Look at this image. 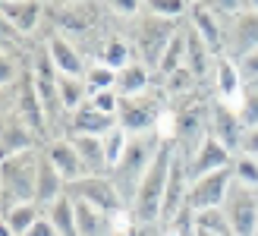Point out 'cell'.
Returning a JSON list of instances; mask_svg holds the SVG:
<instances>
[{
  "instance_id": "cell-1",
  "label": "cell",
  "mask_w": 258,
  "mask_h": 236,
  "mask_svg": "<svg viewBox=\"0 0 258 236\" xmlns=\"http://www.w3.org/2000/svg\"><path fill=\"white\" fill-rule=\"evenodd\" d=\"M176 157V142H164L154 154L151 167L142 176V186L136 192V202L129 208L136 227H158L161 224V211H164V192H167V180H170V167Z\"/></svg>"
},
{
  "instance_id": "cell-2",
  "label": "cell",
  "mask_w": 258,
  "mask_h": 236,
  "mask_svg": "<svg viewBox=\"0 0 258 236\" xmlns=\"http://www.w3.org/2000/svg\"><path fill=\"white\" fill-rule=\"evenodd\" d=\"M161 145H164V139L154 133V129H151V133H142V136H133L129 145H126V154L120 157V164L110 170L113 186L120 189L123 202L129 208H133L136 192L142 186V176H145V170L151 167V161H154V154H158Z\"/></svg>"
},
{
  "instance_id": "cell-3",
  "label": "cell",
  "mask_w": 258,
  "mask_h": 236,
  "mask_svg": "<svg viewBox=\"0 0 258 236\" xmlns=\"http://www.w3.org/2000/svg\"><path fill=\"white\" fill-rule=\"evenodd\" d=\"M183 29V22L176 19H164V16H151V13H142L136 19V60H142L145 67L154 73L158 63L164 57V50L170 47V41L176 38V32Z\"/></svg>"
},
{
  "instance_id": "cell-4",
  "label": "cell",
  "mask_w": 258,
  "mask_h": 236,
  "mask_svg": "<svg viewBox=\"0 0 258 236\" xmlns=\"http://www.w3.org/2000/svg\"><path fill=\"white\" fill-rule=\"evenodd\" d=\"M38 167H41V148L25 151L0 161V192H10L16 202L38 199Z\"/></svg>"
},
{
  "instance_id": "cell-5",
  "label": "cell",
  "mask_w": 258,
  "mask_h": 236,
  "mask_svg": "<svg viewBox=\"0 0 258 236\" xmlns=\"http://www.w3.org/2000/svg\"><path fill=\"white\" fill-rule=\"evenodd\" d=\"M67 195L76 199V202H85V205L98 208V211H104L110 217H120V214L129 211V205L123 202L120 189L113 186L110 173H88L82 180H76V183L67 186Z\"/></svg>"
},
{
  "instance_id": "cell-6",
  "label": "cell",
  "mask_w": 258,
  "mask_h": 236,
  "mask_svg": "<svg viewBox=\"0 0 258 236\" xmlns=\"http://www.w3.org/2000/svg\"><path fill=\"white\" fill-rule=\"evenodd\" d=\"M221 211L227 217L230 230H233V236H258V189L242 186V183L233 180Z\"/></svg>"
},
{
  "instance_id": "cell-7",
  "label": "cell",
  "mask_w": 258,
  "mask_h": 236,
  "mask_svg": "<svg viewBox=\"0 0 258 236\" xmlns=\"http://www.w3.org/2000/svg\"><path fill=\"white\" fill-rule=\"evenodd\" d=\"M205 120H208V136H214L224 148L239 154L242 136H246V123H242V116L233 104H227L221 98H211L205 104Z\"/></svg>"
},
{
  "instance_id": "cell-8",
  "label": "cell",
  "mask_w": 258,
  "mask_h": 236,
  "mask_svg": "<svg viewBox=\"0 0 258 236\" xmlns=\"http://www.w3.org/2000/svg\"><path fill=\"white\" fill-rule=\"evenodd\" d=\"M189 186H192L189 161H186V154L176 148L173 167H170V180H167V192H164V211H161V224L164 227H170L179 214L189 211Z\"/></svg>"
},
{
  "instance_id": "cell-9",
  "label": "cell",
  "mask_w": 258,
  "mask_h": 236,
  "mask_svg": "<svg viewBox=\"0 0 258 236\" xmlns=\"http://www.w3.org/2000/svg\"><path fill=\"white\" fill-rule=\"evenodd\" d=\"M161 101L151 95H142V98H120V110H117V123L126 129L129 136H142V133H151L161 120Z\"/></svg>"
},
{
  "instance_id": "cell-10",
  "label": "cell",
  "mask_w": 258,
  "mask_h": 236,
  "mask_svg": "<svg viewBox=\"0 0 258 236\" xmlns=\"http://www.w3.org/2000/svg\"><path fill=\"white\" fill-rule=\"evenodd\" d=\"M230 186H233V167L196 176L189 186V211L196 214V211H208V208H221Z\"/></svg>"
},
{
  "instance_id": "cell-11",
  "label": "cell",
  "mask_w": 258,
  "mask_h": 236,
  "mask_svg": "<svg viewBox=\"0 0 258 236\" xmlns=\"http://www.w3.org/2000/svg\"><path fill=\"white\" fill-rule=\"evenodd\" d=\"M258 50V13L246 10L239 16L227 19V35H224V57H233L236 63Z\"/></svg>"
},
{
  "instance_id": "cell-12",
  "label": "cell",
  "mask_w": 258,
  "mask_h": 236,
  "mask_svg": "<svg viewBox=\"0 0 258 236\" xmlns=\"http://www.w3.org/2000/svg\"><path fill=\"white\" fill-rule=\"evenodd\" d=\"M44 54H47L50 63H54V70H57L60 76L85 79L88 63H85V57L79 54V47L73 44V38L60 35V32H50V35H47V41H44Z\"/></svg>"
},
{
  "instance_id": "cell-13",
  "label": "cell",
  "mask_w": 258,
  "mask_h": 236,
  "mask_svg": "<svg viewBox=\"0 0 258 236\" xmlns=\"http://www.w3.org/2000/svg\"><path fill=\"white\" fill-rule=\"evenodd\" d=\"M192 29H196L202 35V41L208 44L214 50V57H224V35H227V19L221 16V13H214L205 0H192V10L189 16Z\"/></svg>"
},
{
  "instance_id": "cell-14",
  "label": "cell",
  "mask_w": 258,
  "mask_h": 236,
  "mask_svg": "<svg viewBox=\"0 0 258 236\" xmlns=\"http://www.w3.org/2000/svg\"><path fill=\"white\" fill-rule=\"evenodd\" d=\"M233 151L224 148L221 142H217L214 136H205L196 151L186 154V161H189V176L196 180V176H205V173H214V170H227V167H233Z\"/></svg>"
},
{
  "instance_id": "cell-15",
  "label": "cell",
  "mask_w": 258,
  "mask_h": 236,
  "mask_svg": "<svg viewBox=\"0 0 258 236\" xmlns=\"http://www.w3.org/2000/svg\"><path fill=\"white\" fill-rule=\"evenodd\" d=\"M44 157L60 170V176L67 180V186L76 183V180H82V176H88V170H85V164H82V157L76 151L70 136H50L47 145H44Z\"/></svg>"
},
{
  "instance_id": "cell-16",
  "label": "cell",
  "mask_w": 258,
  "mask_h": 236,
  "mask_svg": "<svg viewBox=\"0 0 258 236\" xmlns=\"http://www.w3.org/2000/svg\"><path fill=\"white\" fill-rule=\"evenodd\" d=\"M0 16H4V32L16 35H35L38 22L44 16L41 0H16V4H0Z\"/></svg>"
},
{
  "instance_id": "cell-17",
  "label": "cell",
  "mask_w": 258,
  "mask_h": 236,
  "mask_svg": "<svg viewBox=\"0 0 258 236\" xmlns=\"http://www.w3.org/2000/svg\"><path fill=\"white\" fill-rule=\"evenodd\" d=\"M35 148H41L35 129L22 116L4 113V129H0V151H4V157H16V154L35 151Z\"/></svg>"
},
{
  "instance_id": "cell-18",
  "label": "cell",
  "mask_w": 258,
  "mask_h": 236,
  "mask_svg": "<svg viewBox=\"0 0 258 236\" xmlns=\"http://www.w3.org/2000/svg\"><path fill=\"white\" fill-rule=\"evenodd\" d=\"M183 32H186V70L196 76L199 82H208V79L214 76V63H217L214 50L202 41V35L192 29L189 19L183 22Z\"/></svg>"
},
{
  "instance_id": "cell-19",
  "label": "cell",
  "mask_w": 258,
  "mask_h": 236,
  "mask_svg": "<svg viewBox=\"0 0 258 236\" xmlns=\"http://www.w3.org/2000/svg\"><path fill=\"white\" fill-rule=\"evenodd\" d=\"M211 82H214V98H221L236 107L242 98V88H246V79H242V70L233 57H217Z\"/></svg>"
},
{
  "instance_id": "cell-20",
  "label": "cell",
  "mask_w": 258,
  "mask_h": 236,
  "mask_svg": "<svg viewBox=\"0 0 258 236\" xmlns=\"http://www.w3.org/2000/svg\"><path fill=\"white\" fill-rule=\"evenodd\" d=\"M67 136H73V133H82V136H101L104 139L110 129H117L120 123H117V116H110V113H101V110H95L92 104H82L76 113H70L67 116Z\"/></svg>"
},
{
  "instance_id": "cell-21",
  "label": "cell",
  "mask_w": 258,
  "mask_h": 236,
  "mask_svg": "<svg viewBox=\"0 0 258 236\" xmlns=\"http://www.w3.org/2000/svg\"><path fill=\"white\" fill-rule=\"evenodd\" d=\"M158 82L154 79V73L145 67L142 60H133L126 70L117 73V95L120 98H142V95H148L151 85Z\"/></svg>"
},
{
  "instance_id": "cell-22",
  "label": "cell",
  "mask_w": 258,
  "mask_h": 236,
  "mask_svg": "<svg viewBox=\"0 0 258 236\" xmlns=\"http://www.w3.org/2000/svg\"><path fill=\"white\" fill-rule=\"evenodd\" d=\"M76 224H79V236H113L117 233V217L98 211V208L85 205V202H76Z\"/></svg>"
},
{
  "instance_id": "cell-23",
  "label": "cell",
  "mask_w": 258,
  "mask_h": 236,
  "mask_svg": "<svg viewBox=\"0 0 258 236\" xmlns=\"http://www.w3.org/2000/svg\"><path fill=\"white\" fill-rule=\"evenodd\" d=\"M67 195V180L60 176V170L54 167L44 157V148H41V167H38V205L47 208V205H54L57 199H63Z\"/></svg>"
},
{
  "instance_id": "cell-24",
  "label": "cell",
  "mask_w": 258,
  "mask_h": 236,
  "mask_svg": "<svg viewBox=\"0 0 258 236\" xmlns=\"http://www.w3.org/2000/svg\"><path fill=\"white\" fill-rule=\"evenodd\" d=\"M73 145L79 151L82 164L88 173H107V154H104V139L101 136H82V133H73Z\"/></svg>"
},
{
  "instance_id": "cell-25",
  "label": "cell",
  "mask_w": 258,
  "mask_h": 236,
  "mask_svg": "<svg viewBox=\"0 0 258 236\" xmlns=\"http://www.w3.org/2000/svg\"><path fill=\"white\" fill-rule=\"evenodd\" d=\"M41 217H44V208L38 202H19L7 217H0V227H7L13 236H25Z\"/></svg>"
},
{
  "instance_id": "cell-26",
  "label": "cell",
  "mask_w": 258,
  "mask_h": 236,
  "mask_svg": "<svg viewBox=\"0 0 258 236\" xmlns=\"http://www.w3.org/2000/svg\"><path fill=\"white\" fill-rule=\"evenodd\" d=\"M44 217L54 224V230L60 236H79V224H76V202L70 199V195H63V199H57L54 205H47Z\"/></svg>"
},
{
  "instance_id": "cell-27",
  "label": "cell",
  "mask_w": 258,
  "mask_h": 236,
  "mask_svg": "<svg viewBox=\"0 0 258 236\" xmlns=\"http://www.w3.org/2000/svg\"><path fill=\"white\" fill-rule=\"evenodd\" d=\"M192 236H233V230L221 208H208V211L192 214Z\"/></svg>"
},
{
  "instance_id": "cell-28",
  "label": "cell",
  "mask_w": 258,
  "mask_h": 236,
  "mask_svg": "<svg viewBox=\"0 0 258 236\" xmlns=\"http://www.w3.org/2000/svg\"><path fill=\"white\" fill-rule=\"evenodd\" d=\"M133 60H136V47L129 41H123V38H110V41H104L98 50V63H104V67L117 70V73L126 70Z\"/></svg>"
},
{
  "instance_id": "cell-29",
  "label": "cell",
  "mask_w": 258,
  "mask_h": 236,
  "mask_svg": "<svg viewBox=\"0 0 258 236\" xmlns=\"http://www.w3.org/2000/svg\"><path fill=\"white\" fill-rule=\"evenodd\" d=\"M183 67H186V32L179 29L176 38L170 41V47L164 50V57H161V63H158V70H154V79H158V82H164L167 76H173L176 70H183Z\"/></svg>"
},
{
  "instance_id": "cell-30",
  "label": "cell",
  "mask_w": 258,
  "mask_h": 236,
  "mask_svg": "<svg viewBox=\"0 0 258 236\" xmlns=\"http://www.w3.org/2000/svg\"><path fill=\"white\" fill-rule=\"evenodd\" d=\"M189 10H192L189 0H145V13L164 16V19H176V22H183L189 16Z\"/></svg>"
},
{
  "instance_id": "cell-31",
  "label": "cell",
  "mask_w": 258,
  "mask_h": 236,
  "mask_svg": "<svg viewBox=\"0 0 258 236\" xmlns=\"http://www.w3.org/2000/svg\"><path fill=\"white\" fill-rule=\"evenodd\" d=\"M129 139H133V136H129L126 129H123V126H117V129H110V133L104 136V154H107V173H110V170H113V167L120 164V157L126 154V145H129Z\"/></svg>"
},
{
  "instance_id": "cell-32",
  "label": "cell",
  "mask_w": 258,
  "mask_h": 236,
  "mask_svg": "<svg viewBox=\"0 0 258 236\" xmlns=\"http://www.w3.org/2000/svg\"><path fill=\"white\" fill-rule=\"evenodd\" d=\"M236 110L242 116V123H246V129L258 126V82H246V88H242V98L236 104Z\"/></svg>"
},
{
  "instance_id": "cell-33",
  "label": "cell",
  "mask_w": 258,
  "mask_h": 236,
  "mask_svg": "<svg viewBox=\"0 0 258 236\" xmlns=\"http://www.w3.org/2000/svg\"><path fill=\"white\" fill-rule=\"evenodd\" d=\"M85 82L92 91H104V88H117V70L104 67V63H88Z\"/></svg>"
},
{
  "instance_id": "cell-34",
  "label": "cell",
  "mask_w": 258,
  "mask_h": 236,
  "mask_svg": "<svg viewBox=\"0 0 258 236\" xmlns=\"http://www.w3.org/2000/svg\"><path fill=\"white\" fill-rule=\"evenodd\" d=\"M233 180L242 183V186L258 189V157L236 154V157H233Z\"/></svg>"
},
{
  "instance_id": "cell-35",
  "label": "cell",
  "mask_w": 258,
  "mask_h": 236,
  "mask_svg": "<svg viewBox=\"0 0 258 236\" xmlns=\"http://www.w3.org/2000/svg\"><path fill=\"white\" fill-rule=\"evenodd\" d=\"M158 85H161V88H164L170 98H176V95H189V91L199 85V79H196V76H192V73L183 67V70H176L173 76H167L164 82H158Z\"/></svg>"
},
{
  "instance_id": "cell-36",
  "label": "cell",
  "mask_w": 258,
  "mask_h": 236,
  "mask_svg": "<svg viewBox=\"0 0 258 236\" xmlns=\"http://www.w3.org/2000/svg\"><path fill=\"white\" fill-rule=\"evenodd\" d=\"M88 104H92L95 110H101V113H110V116H117V110H120V95H117V88L92 91V98H88Z\"/></svg>"
},
{
  "instance_id": "cell-37",
  "label": "cell",
  "mask_w": 258,
  "mask_h": 236,
  "mask_svg": "<svg viewBox=\"0 0 258 236\" xmlns=\"http://www.w3.org/2000/svg\"><path fill=\"white\" fill-rule=\"evenodd\" d=\"M107 10H113L117 16H126V19H139L142 10H145V0H101Z\"/></svg>"
},
{
  "instance_id": "cell-38",
  "label": "cell",
  "mask_w": 258,
  "mask_h": 236,
  "mask_svg": "<svg viewBox=\"0 0 258 236\" xmlns=\"http://www.w3.org/2000/svg\"><path fill=\"white\" fill-rule=\"evenodd\" d=\"M205 4H208L214 13H221L224 19H233V16L249 10V0H205Z\"/></svg>"
},
{
  "instance_id": "cell-39",
  "label": "cell",
  "mask_w": 258,
  "mask_h": 236,
  "mask_svg": "<svg viewBox=\"0 0 258 236\" xmlns=\"http://www.w3.org/2000/svg\"><path fill=\"white\" fill-rule=\"evenodd\" d=\"M239 70H242V79H246V82H258V50H252L249 57L239 60Z\"/></svg>"
},
{
  "instance_id": "cell-40",
  "label": "cell",
  "mask_w": 258,
  "mask_h": 236,
  "mask_svg": "<svg viewBox=\"0 0 258 236\" xmlns=\"http://www.w3.org/2000/svg\"><path fill=\"white\" fill-rule=\"evenodd\" d=\"M239 154H249V157H258V126L246 129V136H242V145H239Z\"/></svg>"
},
{
  "instance_id": "cell-41",
  "label": "cell",
  "mask_w": 258,
  "mask_h": 236,
  "mask_svg": "<svg viewBox=\"0 0 258 236\" xmlns=\"http://www.w3.org/2000/svg\"><path fill=\"white\" fill-rule=\"evenodd\" d=\"M25 236H60V233L54 230V224H50L47 217H41V220H38V224H35L29 233H25Z\"/></svg>"
},
{
  "instance_id": "cell-42",
  "label": "cell",
  "mask_w": 258,
  "mask_h": 236,
  "mask_svg": "<svg viewBox=\"0 0 258 236\" xmlns=\"http://www.w3.org/2000/svg\"><path fill=\"white\" fill-rule=\"evenodd\" d=\"M60 7H73V4H82V0H57Z\"/></svg>"
},
{
  "instance_id": "cell-43",
  "label": "cell",
  "mask_w": 258,
  "mask_h": 236,
  "mask_svg": "<svg viewBox=\"0 0 258 236\" xmlns=\"http://www.w3.org/2000/svg\"><path fill=\"white\" fill-rule=\"evenodd\" d=\"M249 10H255V13H258V0H249Z\"/></svg>"
},
{
  "instance_id": "cell-44",
  "label": "cell",
  "mask_w": 258,
  "mask_h": 236,
  "mask_svg": "<svg viewBox=\"0 0 258 236\" xmlns=\"http://www.w3.org/2000/svg\"><path fill=\"white\" fill-rule=\"evenodd\" d=\"M4 4H16V0H4Z\"/></svg>"
}]
</instances>
